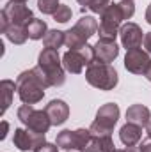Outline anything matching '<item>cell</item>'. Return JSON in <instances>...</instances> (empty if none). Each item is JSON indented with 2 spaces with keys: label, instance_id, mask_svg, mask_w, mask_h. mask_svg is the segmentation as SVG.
<instances>
[{
  "label": "cell",
  "instance_id": "obj_25",
  "mask_svg": "<svg viewBox=\"0 0 151 152\" xmlns=\"http://www.w3.org/2000/svg\"><path fill=\"white\" fill-rule=\"evenodd\" d=\"M71 9L68 7V5H64V4H61L59 5V9L55 11V14H53V20L55 21H59V23H66V21H70L71 20Z\"/></svg>",
  "mask_w": 151,
  "mask_h": 152
},
{
  "label": "cell",
  "instance_id": "obj_18",
  "mask_svg": "<svg viewBox=\"0 0 151 152\" xmlns=\"http://www.w3.org/2000/svg\"><path fill=\"white\" fill-rule=\"evenodd\" d=\"M14 90H16V81H13V80H2L0 81V94H2V110H0V113L2 115L13 104Z\"/></svg>",
  "mask_w": 151,
  "mask_h": 152
},
{
  "label": "cell",
  "instance_id": "obj_4",
  "mask_svg": "<svg viewBox=\"0 0 151 152\" xmlns=\"http://www.w3.org/2000/svg\"><path fill=\"white\" fill-rule=\"evenodd\" d=\"M121 110L115 103H107L103 106H100V110L96 112V118L93 120V124L89 126V131L94 136H107L112 134L114 126L119 120Z\"/></svg>",
  "mask_w": 151,
  "mask_h": 152
},
{
  "label": "cell",
  "instance_id": "obj_1",
  "mask_svg": "<svg viewBox=\"0 0 151 152\" xmlns=\"http://www.w3.org/2000/svg\"><path fill=\"white\" fill-rule=\"evenodd\" d=\"M48 81L38 66L20 73L16 78V92L23 104H38L44 97V90L48 88Z\"/></svg>",
  "mask_w": 151,
  "mask_h": 152
},
{
  "label": "cell",
  "instance_id": "obj_21",
  "mask_svg": "<svg viewBox=\"0 0 151 152\" xmlns=\"http://www.w3.org/2000/svg\"><path fill=\"white\" fill-rule=\"evenodd\" d=\"M4 34H5V37L9 39L13 44H23L29 39L27 27H20V25H9Z\"/></svg>",
  "mask_w": 151,
  "mask_h": 152
},
{
  "label": "cell",
  "instance_id": "obj_16",
  "mask_svg": "<svg viewBox=\"0 0 151 152\" xmlns=\"http://www.w3.org/2000/svg\"><path fill=\"white\" fill-rule=\"evenodd\" d=\"M150 120H151V112L148 106H144V104H132V106H128L126 122H132V124H137L141 127H146Z\"/></svg>",
  "mask_w": 151,
  "mask_h": 152
},
{
  "label": "cell",
  "instance_id": "obj_33",
  "mask_svg": "<svg viewBox=\"0 0 151 152\" xmlns=\"http://www.w3.org/2000/svg\"><path fill=\"white\" fill-rule=\"evenodd\" d=\"M146 21L151 25V4L148 5V9H146Z\"/></svg>",
  "mask_w": 151,
  "mask_h": 152
},
{
  "label": "cell",
  "instance_id": "obj_11",
  "mask_svg": "<svg viewBox=\"0 0 151 152\" xmlns=\"http://www.w3.org/2000/svg\"><path fill=\"white\" fill-rule=\"evenodd\" d=\"M144 36L146 34L142 32V28L137 23H132V21H126L119 28L121 44H123V48H126V51L133 50V48H141V44L144 42Z\"/></svg>",
  "mask_w": 151,
  "mask_h": 152
},
{
  "label": "cell",
  "instance_id": "obj_10",
  "mask_svg": "<svg viewBox=\"0 0 151 152\" xmlns=\"http://www.w3.org/2000/svg\"><path fill=\"white\" fill-rule=\"evenodd\" d=\"M43 142H46L44 134H39L34 133L30 129H23V127H16L14 129V134H13V143L18 151L21 152H29L34 151L36 147H39Z\"/></svg>",
  "mask_w": 151,
  "mask_h": 152
},
{
  "label": "cell",
  "instance_id": "obj_28",
  "mask_svg": "<svg viewBox=\"0 0 151 152\" xmlns=\"http://www.w3.org/2000/svg\"><path fill=\"white\" fill-rule=\"evenodd\" d=\"M100 140H101V152H114L115 151V145H114V140H112L110 134L100 136Z\"/></svg>",
  "mask_w": 151,
  "mask_h": 152
},
{
  "label": "cell",
  "instance_id": "obj_15",
  "mask_svg": "<svg viewBox=\"0 0 151 152\" xmlns=\"http://www.w3.org/2000/svg\"><path fill=\"white\" fill-rule=\"evenodd\" d=\"M142 138V127L132 122H126L121 129H119V140L123 142V145L126 147H133L141 142Z\"/></svg>",
  "mask_w": 151,
  "mask_h": 152
},
{
  "label": "cell",
  "instance_id": "obj_40",
  "mask_svg": "<svg viewBox=\"0 0 151 152\" xmlns=\"http://www.w3.org/2000/svg\"><path fill=\"white\" fill-rule=\"evenodd\" d=\"M132 2H133V0H132Z\"/></svg>",
  "mask_w": 151,
  "mask_h": 152
},
{
  "label": "cell",
  "instance_id": "obj_29",
  "mask_svg": "<svg viewBox=\"0 0 151 152\" xmlns=\"http://www.w3.org/2000/svg\"><path fill=\"white\" fill-rule=\"evenodd\" d=\"M34 152H59V145L57 143H50V142H43L39 147L34 149Z\"/></svg>",
  "mask_w": 151,
  "mask_h": 152
},
{
  "label": "cell",
  "instance_id": "obj_12",
  "mask_svg": "<svg viewBox=\"0 0 151 152\" xmlns=\"http://www.w3.org/2000/svg\"><path fill=\"white\" fill-rule=\"evenodd\" d=\"M117 55H119V46L115 44V41L98 39V42L94 44V60L98 62L110 64L117 58Z\"/></svg>",
  "mask_w": 151,
  "mask_h": 152
},
{
  "label": "cell",
  "instance_id": "obj_9",
  "mask_svg": "<svg viewBox=\"0 0 151 152\" xmlns=\"http://www.w3.org/2000/svg\"><path fill=\"white\" fill-rule=\"evenodd\" d=\"M2 12L5 14L9 25H20V27H27L32 20H34V14L30 11V7H27L25 4H20V2H9Z\"/></svg>",
  "mask_w": 151,
  "mask_h": 152
},
{
  "label": "cell",
  "instance_id": "obj_8",
  "mask_svg": "<svg viewBox=\"0 0 151 152\" xmlns=\"http://www.w3.org/2000/svg\"><path fill=\"white\" fill-rule=\"evenodd\" d=\"M150 64H151L150 53L142 48L128 50L126 55H124V69L132 75H146Z\"/></svg>",
  "mask_w": 151,
  "mask_h": 152
},
{
  "label": "cell",
  "instance_id": "obj_37",
  "mask_svg": "<svg viewBox=\"0 0 151 152\" xmlns=\"http://www.w3.org/2000/svg\"><path fill=\"white\" fill-rule=\"evenodd\" d=\"M13 2H20V4H25L27 0H13Z\"/></svg>",
  "mask_w": 151,
  "mask_h": 152
},
{
  "label": "cell",
  "instance_id": "obj_22",
  "mask_svg": "<svg viewBox=\"0 0 151 152\" xmlns=\"http://www.w3.org/2000/svg\"><path fill=\"white\" fill-rule=\"evenodd\" d=\"M80 5H82V11H85V9H89V11H93V12H96V14H101L112 2L110 0H76Z\"/></svg>",
  "mask_w": 151,
  "mask_h": 152
},
{
  "label": "cell",
  "instance_id": "obj_34",
  "mask_svg": "<svg viewBox=\"0 0 151 152\" xmlns=\"http://www.w3.org/2000/svg\"><path fill=\"white\" fill-rule=\"evenodd\" d=\"M126 152H142L139 145H133V147H126Z\"/></svg>",
  "mask_w": 151,
  "mask_h": 152
},
{
  "label": "cell",
  "instance_id": "obj_7",
  "mask_svg": "<svg viewBox=\"0 0 151 152\" xmlns=\"http://www.w3.org/2000/svg\"><path fill=\"white\" fill-rule=\"evenodd\" d=\"M93 138V133L89 129H64L57 134V140L55 143L59 145V149H64V151H78L82 152V149L87 145V142Z\"/></svg>",
  "mask_w": 151,
  "mask_h": 152
},
{
  "label": "cell",
  "instance_id": "obj_5",
  "mask_svg": "<svg viewBox=\"0 0 151 152\" xmlns=\"http://www.w3.org/2000/svg\"><path fill=\"white\" fill-rule=\"evenodd\" d=\"M100 25H98V36L105 41H115L119 36V28L124 21V16L119 9V4H110L101 14H100Z\"/></svg>",
  "mask_w": 151,
  "mask_h": 152
},
{
  "label": "cell",
  "instance_id": "obj_26",
  "mask_svg": "<svg viewBox=\"0 0 151 152\" xmlns=\"http://www.w3.org/2000/svg\"><path fill=\"white\" fill-rule=\"evenodd\" d=\"M117 4H119V9H121L124 20H130V18L135 14V4H133L132 0H121V2H117Z\"/></svg>",
  "mask_w": 151,
  "mask_h": 152
},
{
  "label": "cell",
  "instance_id": "obj_32",
  "mask_svg": "<svg viewBox=\"0 0 151 152\" xmlns=\"http://www.w3.org/2000/svg\"><path fill=\"white\" fill-rule=\"evenodd\" d=\"M139 147H141V151H142V152H151V140H146V142H142Z\"/></svg>",
  "mask_w": 151,
  "mask_h": 152
},
{
  "label": "cell",
  "instance_id": "obj_20",
  "mask_svg": "<svg viewBox=\"0 0 151 152\" xmlns=\"http://www.w3.org/2000/svg\"><path fill=\"white\" fill-rule=\"evenodd\" d=\"M27 34H29V39L32 41H39V39H44V36L48 34V27L43 20H38L34 18L29 25H27Z\"/></svg>",
  "mask_w": 151,
  "mask_h": 152
},
{
  "label": "cell",
  "instance_id": "obj_3",
  "mask_svg": "<svg viewBox=\"0 0 151 152\" xmlns=\"http://www.w3.org/2000/svg\"><path fill=\"white\" fill-rule=\"evenodd\" d=\"M85 80L91 87L100 88V90H114L117 87L119 76L117 71L114 69L110 64H103L94 60L85 67Z\"/></svg>",
  "mask_w": 151,
  "mask_h": 152
},
{
  "label": "cell",
  "instance_id": "obj_19",
  "mask_svg": "<svg viewBox=\"0 0 151 152\" xmlns=\"http://www.w3.org/2000/svg\"><path fill=\"white\" fill-rule=\"evenodd\" d=\"M43 44L44 48H53V50H59L61 46L66 44V32L62 30H48V34L43 39Z\"/></svg>",
  "mask_w": 151,
  "mask_h": 152
},
{
  "label": "cell",
  "instance_id": "obj_2",
  "mask_svg": "<svg viewBox=\"0 0 151 152\" xmlns=\"http://www.w3.org/2000/svg\"><path fill=\"white\" fill-rule=\"evenodd\" d=\"M38 67L43 71L50 87H61L66 81V69L61 62L59 50L53 48H43L38 57Z\"/></svg>",
  "mask_w": 151,
  "mask_h": 152
},
{
  "label": "cell",
  "instance_id": "obj_36",
  "mask_svg": "<svg viewBox=\"0 0 151 152\" xmlns=\"http://www.w3.org/2000/svg\"><path fill=\"white\" fill-rule=\"evenodd\" d=\"M146 78H148V81H151V64H150V67H148V71H146Z\"/></svg>",
  "mask_w": 151,
  "mask_h": 152
},
{
  "label": "cell",
  "instance_id": "obj_39",
  "mask_svg": "<svg viewBox=\"0 0 151 152\" xmlns=\"http://www.w3.org/2000/svg\"><path fill=\"white\" fill-rule=\"evenodd\" d=\"M68 152H71V151H68Z\"/></svg>",
  "mask_w": 151,
  "mask_h": 152
},
{
  "label": "cell",
  "instance_id": "obj_35",
  "mask_svg": "<svg viewBox=\"0 0 151 152\" xmlns=\"http://www.w3.org/2000/svg\"><path fill=\"white\" fill-rule=\"evenodd\" d=\"M146 133H148V138L151 140V120L148 122V126H146Z\"/></svg>",
  "mask_w": 151,
  "mask_h": 152
},
{
  "label": "cell",
  "instance_id": "obj_30",
  "mask_svg": "<svg viewBox=\"0 0 151 152\" xmlns=\"http://www.w3.org/2000/svg\"><path fill=\"white\" fill-rule=\"evenodd\" d=\"M142 44H144V50L151 55V32H148V34L144 36V42H142Z\"/></svg>",
  "mask_w": 151,
  "mask_h": 152
},
{
  "label": "cell",
  "instance_id": "obj_17",
  "mask_svg": "<svg viewBox=\"0 0 151 152\" xmlns=\"http://www.w3.org/2000/svg\"><path fill=\"white\" fill-rule=\"evenodd\" d=\"M73 30H75L76 34H80L85 41H89V39L98 32V21H96L93 16H82V18L75 23Z\"/></svg>",
  "mask_w": 151,
  "mask_h": 152
},
{
  "label": "cell",
  "instance_id": "obj_13",
  "mask_svg": "<svg viewBox=\"0 0 151 152\" xmlns=\"http://www.w3.org/2000/svg\"><path fill=\"white\" fill-rule=\"evenodd\" d=\"M44 112L50 117L52 126H62L70 117V106L62 99H53L44 106Z\"/></svg>",
  "mask_w": 151,
  "mask_h": 152
},
{
  "label": "cell",
  "instance_id": "obj_14",
  "mask_svg": "<svg viewBox=\"0 0 151 152\" xmlns=\"http://www.w3.org/2000/svg\"><path fill=\"white\" fill-rule=\"evenodd\" d=\"M62 66L68 73L71 75H80L84 71V67H87V62L84 58V55L78 50H68L62 55Z\"/></svg>",
  "mask_w": 151,
  "mask_h": 152
},
{
  "label": "cell",
  "instance_id": "obj_6",
  "mask_svg": "<svg viewBox=\"0 0 151 152\" xmlns=\"http://www.w3.org/2000/svg\"><path fill=\"white\" fill-rule=\"evenodd\" d=\"M16 115H18L20 122H21L27 129H30V131H34V133L46 134L48 129L52 127V120H50L48 113H46L44 110H36L34 104H21V106L18 108Z\"/></svg>",
  "mask_w": 151,
  "mask_h": 152
},
{
  "label": "cell",
  "instance_id": "obj_31",
  "mask_svg": "<svg viewBox=\"0 0 151 152\" xmlns=\"http://www.w3.org/2000/svg\"><path fill=\"white\" fill-rule=\"evenodd\" d=\"M7 129H9V122H7V120H2V133H0V140H5V136H7Z\"/></svg>",
  "mask_w": 151,
  "mask_h": 152
},
{
  "label": "cell",
  "instance_id": "obj_27",
  "mask_svg": "<svg viewBox=\"0 0 151 152\" xmlns=\"http://www.w3.org/2000/svg\"><path fill=\"white\" fill-rule=\"evenodd\" d=\"M82 152H101V140H100V136L93 134V138L87 142V145L82 149Z\"/></svg>",
  "mask_w": 151,
  "mask_h": 152
},
{
  "label": "cell",
  "instance_id": "obj_23",
  "mask_svg": "<svg viewBox=\"0 0 151 152\" xmlns=\"http://www.w3.org/2000/svg\"><path fill=\"white\" fill-rule=\"evenodd\" d=\"M85 44H87V41L82 37L80 34H76L73 28L66 30V46H68L70 50H80V48H84Z\"/></svg>",
  "mask_w": 151,
  "mask_h": 152
},
{
  "label": "cell",
  "instance_id": "obj_38",
  "mask_svg": "<svg viewBox=\"0 0 151 152\" xmlns=\"http://www.w3.org/2000/svg\"><path fill=\"white\" fill-rule=\"evenodd\" d=\"M114 152H126V149H124V151H123V149H115Z\"/></svg>",
  "mask_w": 151,
  "mask_h": 152
},
{
  "label": "cell",
  "instance_id": "obj_24",
  "mask_svg": "<svg viewBox=\"0 0 151 152\" xmlns=\"http://www.w3.org/2000/svg\"><path fill=\"white\" fill-rule=\"evenodd\" d=\"M61 2L59 0H38V9L43 14H55V11L59 9Z\"/></svg>",
  "mask_w": 151,
  "mask_h": 152
}]
</instances>
